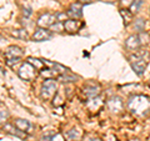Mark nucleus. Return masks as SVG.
Here are the masks:
<instances>
[{"mask_svg":"<svg viewBox=\"0 0 150 141\" xmlns=\"http://www.w3.org/2000/svg\"><path fill=\"white\" fill-rule=\"evenodd\" d=\"M128 109L133 115L144 117L150 112V99L144 95H134L129 99Z\"/></svg>","mask_w":150,"mask_h":141,"instance_id":"1","label":"nucleus"},{"mask_svg":"<svg viewBox=\"0 0 150 141\" xmlns=\"http://www.w3.org/2000/svg\"><path fill=\"white\" fill-rule=\"evenodd\" d=\"M149 58H150V55H149L148 51H145V50L137 51L135 54L129 56V61H130L131 68H133L135 74L139 75V76H142L144 74L145 69L148 66Z\"/></svg>","mask_w":150,"mask_h":141,"instance_id":"2","label":"nucleus"},{"mask_svg":"<svg viewBox=\"0 0 150 141\" xmlns=\"http://www.w3.org/2000/svg\"><path fill=\"white\" fill-rule=\"evenodd\" d=\"M18 75H19V78L25 80V81H31V80H34L36 78L38 69L33 64H30L28 61V63L23 64L20 66V69L18 70Z\"/></svg>","mask_w":150,"mask_h":141,"instance_id":"3","label":"nucleus"},{"mask_svg":"<svg viewBox=\"0 0 150 141\" xmlns=\"http://www.w3.org/2000/svg\"><path fill=\"white\" fill-rule=\"evenodd\" d=\"M56 89H58V86H56L55 80L46 79L43 82V85H41V97H43L44 100H49V99H51L58 92Z\"/></svg>","mask_w":150,"mask_h":141,"instance_id":"4","label":"nucleus"},{"mask_svg":"<svg viewBox=\"0 0 150 141\" xmlns=\"http://www.w3.org/2000/svg\"><path fill=\"white\" fill-rule=\"evenodd\" d=\"M56 20V15H54V14H50V13H45L43 14L39 19H38L36 21V25L39 27H50L51 25L55 23Z\"/></svg>","mask_w":150,"mask_h":141,"instance_id":"5","label":"nucleus"},{"mask_svg":"<svg viewBox=\"0 0 150 141\" xmlns=\"http://www.w3.org/2000/svg\"><path fill=\"white\" fill-rule=\"evenodd\" d=\"M106 105H108V109L111 112H114V114H119V112L123 110V101H121V99L118 96L110 97L109 100H108Z\"/></svg>","mask_w":150,"mask_h":141,"instance_id":"6","label":"nucleus"},{"mask_svg":"<svg viewBox=\"0 0 150 141\" xmlns=\"http://www.w3.org/2000/svg\"><path fill=\"white\" fill-rule=\"evenodd\" d=\"M53 36V31L46 30L45 27H39L34 34H33V41H45L51 39Z\"/></svg>","mask_w":150,"mask_h":141,"instance_id":"7","label":"nucleus"},{"mask_svg":"<svg viewBox=\"0 0 150 141\" xmlns=\"http://www.w3.org/2000/svg\"><path fill=\"white\" fill-rule=\"evenodd\" d=\"M140 45H142V40L139 35H130L125 40V48L128 50H137Z\"/></svg>","mask_w":150,"mask_h":141,"instance_id":"8","label":"nucleus"},{"mask_svg":"<svg viewBox=\"0 0 150 141\" xmlns=\"http://www.w3.org/2000/svg\"><path fill=\"white\" fill-rule=\"evenodd\" d=\"M14 125H15V128H18L25 134H30L33 131V125L28 120H24V119H16L14 121Z\"/></svg>","mask_w":150,"mask_h":141,"instance_id":"9","label":"nucleus"},{"mask_svg":"<svg viewBox=\"0 0 150 141\" xmlns=\"http://www.w3.org/2000/svg\"><path fill=\"white\" fill-rule=\"evenodd\" d=\"M23 55V50L19 48V46H9L5 50V58L8 59H20V56Z\"/></svg>","mask_w":150,"mask_h":141,"instance_id":"10","label":"nucleus"},{"mask_svg":"<svg viewBox=\"0 0 150 141\" xmlns=\"http://www.w3.org/2000/svg\"><path fill=\"white\" fill-rule=\"evenodd\" d=\"M64 26L68 32H75L80 27V21L76 20V19H68V20L64 23Z\"/></svg>","mask_w":150,"mask_h":141,"instance_id":"11","label":"nucleus"},{"mask_svg":"<svg viewBox=\"0 0 150 141\" xmlns=\"http://www.w3.org/2000/svg\"><path fill=\"white\" fill-rule=\"evenodd\" d=\"M99 94H100L99 86H95V85H86V86H84V95H85L86 97H89V99L99 96Z\"/></svg>","mask_w":150,"mask_h":141,"instance_id":"12","label":"nucleus"},{"mask_svg":"<svg viewBox=\"0 0 150 141\" xmlns=\"http://www.w3.org/2000/svg\"><path fill=\"white\" fill-rule=\"evenodd\" d=\"M68 15L71 16L73 19H79L81 15H83V11H81V5L80 4H73L69 8L68 10Z\"/></svg>","mask_w":150,"mask_h":141,"instance_id":"13","label":"nucleus"},{"mask_svg":"<svg viewBox=\"0 0 150 141\" xmlns=\"http://www.w3.org/2000/svg\"><path fill=\"white\" fill-rule=\"evenodd\" d=\"M40 75L45 79H54V78H58L60 74L56 71V70H53L50 68H44L40 70Z\"/></svg>","mask_w":150,"mask_h":141,"instance_id":"14","label":"nucleus"},{"mask_svg":"<svg viewBox=\"0 0 150 141\" xmlns=\"http://www.w3.org/2000/svg\"><path fill=\"white\" fill-rule=\"evenodd\" d=\"M3 130H4V131H6V133H8V134H10V135L18 136V137H23V136H24L23 131H20L18 128H16V129H14L11 125H4V126H3Z\"/></svg>","mask_w":150,"mask_h":141,"instance_id":"15","label":"nucleus"},{"mask_svg":"<svg viewBox=\"0 0 150 141\" xmlns=\"http://www.w3.org/2000/svg\"><path fill=\"white\" fill-rule=\"evenodd\" d=\"M65 137H67L69 141H76L79 137H80V131L78 129H71L68 133H65Z\"/></svg>","mask_w":150,"mask_h":141,"instance_id":"16","label":"nucleus"},{"mask_svg":"<svg viewBox=\"0 0 150 141\" xmlns=\"http://www.w3.org/2000/svg\"><path fill=\"white\" fill-rule=\"evenodd\" d=\"M11 35L18 37V39H21V40H26L28 39V31L25 29H18V30H14L11 31Z\"/></svg>","mask_w":150,"mask_h":141,"instance_id":"17","label":"nucleus"},{"mask_svg":"<svg viewBox=\"0 0 150 141\" xmlns=\"http://www.w3.org/2000/svg\"><path fill=\"white\" fill-rule=\"evenodd\" d=\"M142 5H143V0H134L133 4H131V6L129 8L131 14H137L140 10V6Z\"/></svg>","mask_w":150,"mask_h":141,"instance_id":"18","label":"nucleus"},{"mask_svg":"<svg viewBox=\"0 0 150 141\" xmlns=\"http://www.w3.org/2000/svg\"><path fill=\"white\" fill-rule=\"evenodd\" d=\"M28 61H29L30 64H33L34 66L38 69V70H41V69H44V61L43 60H40V59H33V58H29L28 59Z\"/></svg>","mask_w":150,"mask_h":141,"instance_id":"19","label":"nucleus"},{"mask_svg":"<svg viewBox=\"0 0 150 141\" xmlns=\"http://www.w3.org/2000/svg\"><path fill=\"white\" fill-rule=\"evenodd\" d=\"M58 79L60 80V81L63 82H69V81H76V76H74V75H65V74H62L59 75Z\"/></svg>","mask_w":150,"mask_h":141,"instance_id":"20","label":"nucleus"},{"mask_svg":"<svg viewBox=\"0 0 150 141\" xmlns=\"http://www.w3.org/2000/svg\"><path fill=\"white\" fill-rule=\"evenodd\" d=\"M50 30L51 31H56V32H62L63 30H65V26H64L63 23L56 21V23H54V24L50 26Z\"/></svg>","mask_w":150,"mask_h":141,"instance_id":"21","label":"nucleus"},{"mask_svg":"<svg viewBox=\"0 0 150 141\" xmlns=\"http://www.w3.org/2000/svg\"><path fill=\"white\" fill-rule=\"evenodd\" d=\"M120 14H121V16H123L124 19V23H125V25H128L129 23L131 21V16H133V14H131V11L129 10H120Z\"/></svg>","mask_w":150,"mask_h":141,"instance_id":"22","label":"nucleus"},{"mask_svg":"<svg viewBox=\"0 0 150 141\" xmlns=\"http://www.w3.org/2000/svg\"><path fill=\"white\" fill-rule=\"evenodd\" d=\"M134 26L138 31H143L145 29V20L144 19H137L134 23Z\"/></svg>","mask_w":150,"mask_h":141,"instance_id":"23","label":"nucleus"},{"mask_svg":"<svg viewBox=\"0 0 150 141\" xmlns=\"http://www.w3.org/2000/svg\"><path fill=\"white\" fill-rule=\"evenodd\" d=\"M68 13H60V14H56V21H60V23H65L68 20Z\"/></svg>","mask_w":150,"mask_h":141,"instance_id":"24","label":"nucleus"},{"mask_svg":"<svg viewBox=\"0 0 150 141\" xmlns=\"http://www.w3.org/2000/svg\"><path fill=\"white\" fill-rule=\"evenodd\" d=\"M53 104H54V106L63 105V100H62V97H60V94L59 92L55 94V97H54V100H53Z\"/></svg>","mask_w":150,"mask_h":141,"instance_id":"25","label":"nucleus"},{"mask_svg":"<svg viewBox=\"0 0 150 141\" xmlns=\"http://www.w3.org/2000/svg\"><path fill=\"white\" fill-rule=\"evenodd\" d=\"M1 115H0V119H1V123H4L6 119H8V111H6V107H4V105L1 104Z\"/></svg>","mask_w":150,"mask_h":141,"instance_id":"26","label":"nucleus"},{"mask_svg":"<svg viewBox=\"0 0 150 141\" xmlns=\"http://www.w3.org/2000/svg\"><path fill=\"white\" fill-rule=\"evenodd\" d=\"M134 0H120V5L125 6V8H130L131 4H133Z\"/></svg>","mask_w":150,"mask_h":141,"instance_id":"27","label":"nucleus"},{"mask_svg":"<svg viewBox=\"0 0 150 141\" xmlns=\"http://www.w3.org/2000/svg\"><path fill=\"white\" fill-rule=\"evenodd\" d=\"M24 15L26 18H29L31 15V9L30 8H24Z\"/></svg>","mask_w":150,"mask_h":141,"instance_id":"28","label":"nucleus"},{"mask_svg":"<svg viewBox=\"0 0 150 141\" xmlns=\"http://www.w3.org/2000/svg\"><path fill=\"white\" fill-rule=\"evenodd\" d=\"M84 141H103V140H100L99 137H88V139H85Z\"/></svg>","mask_w":150,"mask_h":141,"instance_id":"29","label":"nucleus"},{"mask_svg":"<svg viewBox=\"0 0 150 141\" xmlns=\"http://www.w3.org/2000/svg\"><path fill=\"white\" fill-rule=\"evenodd\" d=\"M80 3H83V4H89V3H91L93 0H79Z\"/></svg>","mask_w":150,"mask_h":141,"instance_id":"30","label":"nucleus"},{"mask_svg":"<svg viewBox=\"0 0 150 141\" xmlns=\"http://www.w3.org/2000/svg\"><path fill=\"white\" fill-rule=\"evenodd\" d=\"M104 1H111V0H104Z\"/></svg>","mask_w":150,"mask_h":141,"instance_id":"31","label":"nucleus"}]
</instances>
